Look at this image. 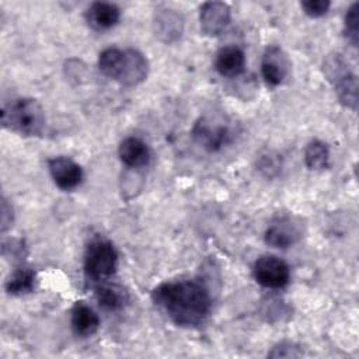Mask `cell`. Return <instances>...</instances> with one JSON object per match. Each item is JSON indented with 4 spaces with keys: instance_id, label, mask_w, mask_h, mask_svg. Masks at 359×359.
Here are the masks:
<instances>
[{
    "instance_id": "7c38bea8",
    "label": "cell",
    "mask_w": 359,
    "mask_h": 359,
    "mask_svg": "<svg viewBox=\"0 0 359 359\" xmlns=\"http://www.w3.org/2000/svg\"><path fill=\"white\" fill-rule=\"evenodd\" d=\"M153 28L156 36L164 43H172L181 38L184 31V20L175 11L164 8L156 13Z\"/></svg>"
},
{
    "instance_id": "277c9868",
    "label": "cell",
    "mask_w": 359,
    "mask_h": 359,
    "mask_svg": "<svg viewBox=\"0 0 359 359\" xmlns=\"http://www.w3.org/2000/svg\"><path fill=\"white\" fill-rule=\"evenodd\" d=\"M325 69L341 102L348 108L356 109V104H358L356 76L348 69L345 62L338 55L327 60Z\"/></svg>"
},
{
    "instance_id": "5b68a950",
    "label": "cell",
    "mask_w": 359,
    "mask_h": 359,
    "mask_svg": "<svg viewBox=\"0 0 359 359\" xmlns=\"http://www.w3.org/2000/svg\"><path fill=\"white\" fill-rule=\"evenodd\" d=\"M254 278L264 287L280 289L287 285L290 272L285 261L275 255H262L255 261Z\"/></svg>"
},
{
    "instance_id": "603a6c76",
    "label": "cell",
    "mask_w": 359,
    "mask_h": 359,
    "mask_svg": "<svg viewBox=\"0 0 359 359\" xmlns=\"http://www.w3.org/2000/svg\"><path fill=\"white\" fill-rule=\"evenodd\" d=\"M11 222H13V210L7 205V201L3 198L1 199V230L6 231L7 227L11 224Z\"/></svg>"
},
{
    "instance_id": "7a4b0ae2",
    "label": "cell",
    "mask_w": 359,
    "mask_h": 359,
    "mask_svg": "<svg viewBox=\"0 0 359 359\" xmlns=\"http://www.w3.org/2000/svg\"><path fill=\"white\" fill-rule=\"evenodd\" d=\"M1 125L24 136H36L45 126V114L38 101L18 98L3 107Z\"/></svg>"
},
{
    "instance_id": "9a60e30c",
    "label": "cell",
    "mask_w": 359,
    "mask_h": 359,
    "mask_svg": "<svg viewBox=\"0 0 359 359\" xmlns=\"http://www.w3.org/2000/svg\"><path fill=\"white\" fill-rule=\"evenodd\" d=\"M215 66L222 76L236 77L245 66L244 52L237 46H226L220 49L215 59Z\"/></svg>"
},
{
    "instance_id": "ac0fdd59",
    "label": "cell",
    "mask_w": 359,
    "mask_h": 359,
    "mask_svg": "<svg viewBox=\"0 0 359 359\" xmlns=\"http://www.w3.org/2000/svg\"><path fill=\"white\" fill-rule=\"evenodd\" d=\"M35 286V272L28 268L17 269L6 283V290L10 294L20 296L32 292Z\"/></svg>"
},
{
    "instance_id": "6da1fadb",
    "label": "cell",
    "mask_w": 359,
    "mask_h": 359,
    "mask_svg": "<svg viewBox=\"0 0 359 359\" xmlns=\"http://www.w3.org/2000/svg\"><path fill=\"white\" fill-rule=\"evenodd\" d=\"M151 299L177 325H198L210 311V294L199 280H178L158 285Z\"/></svg>"
},
{
    "instance_id": "9c48e42d",
    "label": "cell",
    "mask_w": 359,
    "mask_h": 359,
    "mask_svg": "<svg viewBox=\"0 0 359 359\" xmlns=\"http://www.w3.org/2000/svg\"><path fill=\"white\" fill-rule=\"evenodd\" d=\"M199 21L203 34L216 36L230 22V7L222 1L203 3L199 10Z\"/></svg>"
},
{
    "instance_id": "ffe728a7",
    "label": "cell",
    "mask_w": 359,
    "mask_h": 359,
    "mask_svg": "<svg viewBox=\"0 0 359 359\" xmlns=\"http://www.w3.org/2000/svg\"><path fill=\"white\" fill-rule=\"evenodd\" d=\"M345 32L353 46H358L359 38V3H353L345 14Z\"/></svg>"
},
{
    "instance_id": "8fae6325",
    "label": "cell",
    "mask_w": 359,
    "mask_h": 359,
    "mask_svg": "<svg viewBox=\"0 0 359 359\" xmlns=\"http://www.w3.org/2000/svg\"><path fill=\"white\" fill-rule=\"evenodd\" d=\"M195 139L208 150H219L229 139V128L223 122H215L208 116L201 118L194 126Z\"/></svg>"
},
{
    "instance_id": "5bb4252c",
    "label": "cell",
    "mask_w": 359,
    "mask_h": 359,
    "mask_svg": "<svg viewBox=\"0 0 359 359\" xmlns=\"http://www.w3.org/2000/svg\"><path fill=\"white\" fill-rule=\"evenodd\" d=\"M100 327V318L91 307L83 302H77L72 309V328L79 337H90Z\"/></svg>"
},
{
    "instance_id": "7402d4cb",
    "label": "cell",
    "mask_w": 359,
    "mask_h": 359,
    "mask_svg": "<svg viewBox=\"0 0 359 359\" xmlns=\"http://www.w3.org/2000/svg\"><path fill=\"white\" fill-rule=\"evenodd\" d=\"M300 355L302 353L297 351V348L290 342H282L268 353V356H272V358H292V356H300Z\"/></svg>"
},
{
    "instance_id": "2e32d148",
    "label": "cell",
    "mask_w": 359,
    "mask_h": 359,
    "mask_svg": "<svg viewBox=\"0 0 359 359\" xmlns=\"http://www.w3.org/2000/svg\"><path fill=\"white\" fill-rule=\"evenodd\" d=\"M119 158L128 167H142L150 160L147 144L137 137H126L119 144Z\"/></svg>"
},
{
    "instance_id": "8992f818",
    "label": "cell",
    "mask_w": 359,
    "mask_h": 359,
    "mask_svg": "<svg viewBox=\"0 0 359 359\" xmlns=\"http://www.w3.org/2000/svg\"><path fill=\"white\" fill-rule=\"evenodd\" d=\"M303 234L302 222L290 215L278 216L265 231L266 244L276 248H287L297 243Z\"/></svg>"
},
{
    "instance_id": "e0dca14e",
    "label": "cell",
    "mask_w": 359,
    "mask_h": 359,
    "mask_svg": "<svg viewBox=\"0 0 359 359\" xmlns=\"http://www.w3.org/2000/svg\"><path fill=\"white\" fill-rule=\"evenodd\" d=\"M95 299L104 310L116 311L123 309L129 300V296L123 287L107 283L95 287Z\"/></svg>"
},
{
    "instance_id": "52a82bcc",
    "label": "cell",
    "mask_w": 359,
    "mask_h": 359,
    "mask_svg": "<svg viewBox=\"0 0 359 359\" xmlns=\"http://www.w3.org/2000/svg\"><path fill=\"white\" fill-rule=\"evenodd\" d=\"M149 73L147 59L135 49L122 50L121 62L114 80L123 86H136L142 83Z\"/></svg>"
},
{
    "instance_id": "4fadbf2b",
    "label": "cell",
    "mask_w": 359,
    "mask_h": 359,
    "mask_svg": "<svg viewBox=\"0 0 359 359\" xmlns=\"http://www.w3.org/2000/svg\"><path fill=\"white\" fill-rule=\"evenodd\" d=\"M119 17H121L119 8L115 4L107 3V1L93 3L88 7L86 14L88 25L98 31L114 27L119 21Z\"/></svg>"
},
{
    "instance_id": "30bf717a",
    "label": "cell",
    "mask_w": 359,
    "mask_h": 359,
    "mask_svg": "<svg viewBox=\"0 0 359 359\" xmlns=\"http://www.w3.org/2000/svg\"><path fill=\"white\" fill-rule=\"evenodd\" d=\"M48 165L55 184L60 189L69 191L80 185L83 180V170L72 158L63 156L53 157L48 161Z\"/></svg>"
},
{
    "instance_id": "44dd1931",
    "label": "cell",
    "mask_w": 359,
    "mask_h": 359,
    "mask_svg": "<svg viewBox=\"0 0 359 359\" xmlns=\"http://www.w3.org/2000/svg\"><path fill=\"white\" fill-rule=\"evenodd\" d=\"M302 8L310 17H321L328 11L330 1L328 0H307V1H302Z\"/></svg>"
},
{
    "instance_id": "d6986e66",
    "label": "cell",
    "mask_w": 359,
    "mask_h": 359,
    "mask_svg": "<svg viewBox=\"0 0 359 359\" xmlns=\"http://www.w3.org/2000/svg\"><path fill=\"white\" fill-rule=\"evenodd\" d=\"M304 161L310 170H321L328 164V147L321 140H311L304 150Z\"/></svg>"
},
{
    "instance_id": "3957f363",
    "label": "cell",
    "mask_w": 359,
    "mask_h": 359,
    "mask_svg": "<svg viewBox=\"0 0 359 359\" xmlns=\"http://www.w3.org/2000/svg\"><path fill=\"white\" fill-rule=\"evenodd\" d=\"M118 266V252L111 241L104 238L93 240L84 255L86 275L95 280H102L115 273Z\"/></svg>"
},
{
    "instance_id": "ba28073f",
    "label": "cell",
    "mask_w": 359,
    "mask_h": 359,
    "mask_svg": "<svg viewBox=\"0 0 359 359\" xmlns=\"http://www.w3.org/2000/svg\"><path fill=\"white\" fill-rule=\"evenodd\" d=\"M290 70L287 55L279 46H269L264 52L261 72L265 81L271 86H279L285 81Z\"/></svg>"
}]
</instances>
